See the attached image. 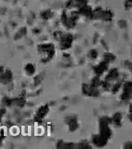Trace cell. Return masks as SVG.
Here are the masks:
<instances>
[{"label": "cell", "instance_id": "obj_9", "mask_svg": "<svg viewBox=\"0 0 132 149\" xmlns=\"http://www.w3.org/2000/svg\"><path fill=\"white\" fill-rule=\"evenodd\" d=\"M92 11H93V9L91 8V7L88 6V4L84 5V6L80 7V8H78V12H79L80 15L85 16V17H87V18H90L91 19Z\"/></svg>", "mask_w": 132, "mask_h": 149}, {"label": "cell", "instance_id": "obj_34", "mask_svg": "<svg viewBox=\"0 0 132 149\" xmlns=\"http://www.w3.org/2000/svg\"><path fill=\"white\" fill-rule=\"evenodd\" d=\"M4 71H5V70H4V66H0V77L2 76V74L4 73Z\"/></svg>", "mask_w": 132, "mask_h": 149}, {"label": "cell", "instance_id": "obj_22", "mask_svg": "<svg viewBox=\"0 0 132 149\" xmlns=\"http://www.w3.org/2000/svg\"><path fill=\"white\" fill-rule=\"evenodd\" d=\"M26 33H27V28H26V27H22L21 29L18 31L17 34L15 35V39L21 38L22 36H25V35H26Z\"/></svg>", "mask_w": 132, "mask_h": 149}, {"label": "cell", "instance_id": "obj_37", "mask_svg": "<svg viewBox=\"0 0 132 149\" xmlns=\"http://www.w3.org/2000/svg\"><path fill=\"white\" fill-rule=\"evenodd\" d=\"M129 121L132 123V114H130L129 113Z\"/></svg>", "mask_w": 132, "mask_h": 149}, {"label": "cell", "instance_id": "obj_12", "mask_svg": "<svg viewBox=\"0 0 132 149\" xmlns=\"http://www.w3.org/2000/svg\"><path fill=\"white\" fill-rule=\"evenodd\" d=\"M114 18V13L111 10V9H103V12H102V15L101 20L103 22H109L113 20Z\"/></svg>", "mask_w": 132, "mask_h": 149}, {"label": "cell", "instance_id": "obj_17", "mask_svg": "<svg viewBox=\"0 0 132 149\" xmlns=\"http://www.w3.org/2000/svg\"><path fill=\"white\" fill-rule=\"evenodd\" d=\"M122 86H123V81L119 80V81L115 82L114 85H113V87L111 88V91H112L113 94H115V93L122 88Z\"/></svg>", "mask_w": 132, "mask_h": 149}, {"label": "cell", "instance_id": "obj_6", "mask_svg": "<svg viewBox=\"0 0 132 149\" xmlns=\"http://www.w3.org/2000/svg\"><path fill=\"white\" fill-rule=\"evenodd\" d=\"M107 141H108V140H106L105 138H103L100 133L93 135L92 139H91L92 143L95 146H97V147H103V146H105L106 143H107Z\"/></svg>", "mask_w": 132, "mask_h": 149}, {"label": "cell", "instance_id": "obj_30", "mask_svg": "<svg viewBox=\"0 0 132 149\" xmlns=\"http://www.w3.org/2000/svg\"><path fill=\"white\" fill-rule=\"evenodd\" d=\"M6 114V109L5 108H0V120L4 116V115Z\"/></svg>", "mask_w": 132, "mask_h": 149}, {"label": "cell", "instance_id": "obj_29", "mask_svg": "<svg viewBox=\"0 0 132 149\" xmlns=\"http://www.w3.org/2000/svg\"><path fill=\"white\" fill-rule=\"evenodd\" d=\"M78 147H79V148H90L91 146H89V144H88V143L83 142V143H80L78 144Z\"/></svg>", "mask_w": 132, "mask_h": 149}, {"label": "cell", "instance_id": "obj_16", "mask_svg": "<svg viewBox=\"0 0 132 149\" xmlns=\"http://www.w3.org/2000/svg\"><path fill=\"white\" fill-rule=\"evenodd\" d=\"M52 15H53V13L50 9H45V10H43L40 13V17L45 21L49 20V19L52 17Z\"/></svg>", "mask_w": 132, "mask_h": 149}, {"label": "cell", "instance_id": "obj_31", "mask_svg": "<svg viewBox=\"0 0 132 149\" xmlns=\"http://www.w3.org/2000/svg\"><path fill=\"white\" fill-rule=\"evenodd\" d=\"M63 147L72 148V147H74V144H73V143H64V144H63Z\"/></svg>", "mask_w": 132, "mask_h": 149}, {"label": "cell", "instance_id": "obj_11", "mask_svg": "<svg viewBox=\"0 0 132 149\" xmlns=\"http://www.w3.org/2000/svg\"><path fill=\"white\" fill-rule=\"evenodd\" d=\"M122 119H123V116H122V114L120 112H116V113H115L111 118V124L119 128L122 125Z\"/></svg>", "mask_w": 132, "mask_h": 149}, {"label": "cell", "instance_id": "obj_1", "mask_svg": "<svg viewBox=\"0 0 132 149\" xmlns=\"http://www.w3.org/2000/svg\"><path fill=\"white\" fill-rule=\"evenodd\" d=\"M37 49L40 53L46 54V57L42 59V62L47 63L49 60L53 58V56L55 55V47L52 43H45L41 44L37 47Z\"/></svg>", "mask_w": 132, "mask_h": 149}, {"label": "cell", "instance_id": "obj_7", "mask_svg": "<svg viewBox=\"0 0 132 149\" xmlns=\"http://www.w3.org/2000/svg\"><path fill=\"white\" fill-rule=\"evenodd\" d=\"M118 77H119L118 70H117L116 68H112L108 71L104 80H106L108 82H113V81H115L116 79L118 78Z\"/></svg>", "mask_w": 132, "mask_h": 149}, {"label": "cell", "instance_id": "obj_27", "mask_svg": "<svg viewBox=\"0 0 132 149\" xmlns=\"http://www.w3.org/2000/svg\"><path fill=\"white\" fill-rule=\"evenodd\" d=\"M124 7H125L126 9H128V10L131 9L132 8V0H125Z\"/></svg>", "mask_w": 132, "mask_h": 149}, {"label": "cell", "instance_id": "obj_25", "mask_svg": "<svg viewBox=\"0 0 132 149\" xmlns=\"http://www.w3.org/2000/svg\"><path fill=\"white\" fill-rule=\"evenodd\" d=\"M2 104L6 106H11L13 104V99H10V98H8L7 96H5L3 99H2Z\"/></svg>", "mask_w": 132, "mask_h": 149}, {"label": "cell", "instance_id": "obj_2", "mask_svg": "<svg viewBox=\"0 0 132 149\" xmlns=\"http://www.w3.org/2000/svg\"><path fill=\"white\" fill-rule=\"evenodd\" d=\"M74 41V36L72 34H63L62 38L60 40V49L65 50L72 47Z\"/></svg>", "mask_w": 132, "mask_h": 149}, {"label": "cell", "instance_id": "obj_32", "mask_svg": "<svg viewBox=\"0 0 132 149\" xmlns=\"http://www.w3.org/2000/svg\"><path fill=\"white\" fill-rule=\"evenodd\" d=\"M63 140H60V141L58 142V143H57V147L58 148L63 147Z\"/></svg>", "mask_w": 132, "mask_h": 149}, {"label": "cell", "instance_id": "obj_19", "mask_svg": "<svg viewBox=\"0 0 132 149\" xmlns=\"http://www.w3.org/2000/svg\"><path fill=\"white\" fill-rule=\"evenodd\" d=\"M93 70H94V73H95V74H96V76H98V77L102 76V74H104V72H105L100 64L95 65V66L93 67Z\"/></svg>", "mask_w": 132, "mask_h": 149}, {"label": "cell", "instance_id": "obj_5", "mask_svg": "<svg viewBox=\"0 0 132 149\" xmlns=\"http://www.w3.org/2000/svg\"><path fill=\"white\" fill-rule=\"evenodd\" d=\"M49 111V107L48 104H44V105L40 106L34 118L35 121H36V122H40V121L48 115Z\"/></svg>", "mask_w": 132, "mask_h": 149}, {"label": "cell", "instance_id": "obj_21", "mask_svg": "<svg viewBox=\"0 0 132 149\" xmlns=\"http://www.w3.org/2000/svg\"><path fill=\"white\" fill-rule=\"evenodd\" d=\"M115 59H116V57H115V54H113L111 52H107L104 54V59L103 60L107 61L108 63H113V62H115Z\"/></svg>", "mask_w": 132, "mask_h": 149}, {"label": "cell", "instance_id": "obj_28", "mask_svg": "<svg viewBox=\"0 0 132 149\" xmlns=\"http://www.w3.org/2000/svg\"><path fill=\"white\" fill-rule=\"evenodd\" d=\"M68 15H67V13H66L65 10H63L62 12V16H60V20H62V22H63V24H64V23L66 22V21H67V19H68Z\"/></svg>", "mask_w": 132, "mask_h": 149}, {"label": "cell", "instance_id": "obj_33", "mask_svg": "<svg viewBox=\"0 0 132 149\" xmlns=\"http://www.w3.org/2000/svg\"><path fill=\"white\" fill-rule=\"evenodd\" d=\"M33 32H34L35 34H39V33H40V30L38 29V28H35V29L33 30Z\"/></svg>", "mask_w": 132, "mask_h": 149}, {"label": "cell", "instance_id": "obj_3", "mask_svg": "<svg viewBox=\"0 0 132 149\" xmlns=\"http://www.w3.org/2000/svg\"><path fill=\"white\" fill-rule=\"evenodd\" d=\"M82 93L84 95L87 96H91V97H98L100 95V91L98 90V88H94L91 85H88V84H83L81 87Z\"/></svg>", "mask_w": 132, "mask_h": 149}, {"label": "cell", "instance_id": "obj_10", "mask_svg": "<svg viewBox=\"0 0 132 149\" xmlns=\"http://www.w3.org/2000/svg\"><path fill=\"white\" fill-rule=\"evenodd\" d=\"M12 80V72L10 70H5L2 76L0 77V83L7 85L9 82Z\"/></svg>", "mask_w": 132, "mask_h": 149}, {"label": "cell", "instance_id": "obj_38", "mask_svg": "<svg viewBox=\"0 0 132 149\" xmlns=\"http://www.w3.org/2000/svg\"><path fill=\"white\" fill-rule=\"evenodd\" d=\"M129 70H130V72L132 73V63H130V64H129Z\"/></svg>", "mask_w": 132, "mask_h": 149}, {"label": "cell", "instance_id": "obj_20", "mask_svg": "<svg viewBox=\"0 0 132 149\" xmlns=\"http://www.w3.org/2000/svg\"><path fill=\"white\" fill-rule=\"evenodd\" d=\"M122 88H123V92H129V91H132V81H125L123 83Z\"/></svg>", "mask_w": 132, "mask_h": 149}, {"label": "cell", "instance_id": "obj_26", "mask_svg": "<svg viewBox=\"0 0 132 149\" xmlns=\"http://www.w3.org/2000/svg\"><path fill=\"white\" fill-rule=\"evenodd\" d=\"M69 17L72 19V20H74V22H76L78 19H79V17H80V14H79L78 10H74V11L71 12Z\"/></svg>", "mask_w": 132, "mask_h": 149}, {"label": "cell", "instance_id": "obj_4", "mask_svg": "<svg viewBox=\"0 0 132 149\" xmlns=\"http://www.w3.org/2000/svg\"><path fill=\"white\" fill-rule=\"evenodd\" d=\"M65 123L69 126L70 132H75L79 128V124L77 122V118L75 116H67L64 118Z\"/></svg>", "mask_w": 132, "mask_h": 149}, {"label": "cell", "instance_id": "obj_24", "mask_svg": "<svg viewBox=\"0 0 132 149\" xmlns=\"http://www.w3.org/2000/svg\"><path fill=\"white\" fill-rule=\"evenodd\" d=\"M88 57L90 58L91 60H96L98 58V56H99V53H98V50L95 49H92L88 51Z\"/></svg>", "mask_w": 132, "mask_h": 149}, {"label": "cell", "instance_id": "obj_14", "mask_svg": "<svg viewBox=\"0 0 132 149\" xmlns=\"http://www.w3.org/2000/svg\"><path fill=\"white\" fill-rule=\"evenodd\" d=\"M24 70L28 76H33L35 73V66L33 63H27L24 67Z\"/></svg>", "mask_w": 132, "mask_h": 149}, {"label": "cell", "instance_id": "obj_23", "mask_svg": "<svg viewBox=\"0 0 132 149\" xmlns=\"http://www.w3.org/2000/svg\"><path fill=\"white\" fill-rule=\"evenodd\" d=\"M132 99V91L129 92H123L121 95V100L126 102V101H129Z\"/></svg>", "mask_w": 132, "mask_h": 149}, {"label": "cell", "instance_id": "obj_18", "mask_svg": "<svg viewBox=\"0 0 132 149\" xmlns=\"http://www.w3.org/2000/svg\"><path fill=\"white\" fill-rule=\"evenodd\" d=\"M101 83H102V80L101 79L100 77H98L96 76L95 77H93L92 78V80H91V83H90V85L94 88H99V87H101Z\"/></svg>", "mask_w": 132, "mask_h": 149}, {"label": "cell", "instance_id": "obj_36", "mask_svg": "<svg viewBox=\"0 0 132 149\" xmlns=\"http://www.w3.org/2000/svg\"><path fill=\"white\" fill-rule=\"evenodd\" d=\"M124 147H130V148H132V143H128V144H125L124 146Z\"/></svg>", "mask_w": 132, "mask_h": 149}, {"label": "cell", "instance_id": "obj_8", "mask_svg": "<svg viewBox=\"0 0 132 149\" xmlns=\"http://www.w3.org/2000/svg\"><path fill=\"white\" fill-rule=\"evenodd\" d=\"M100 134L106 140H109L112 136L110 125H100Z\"/></svg>", "mask_w": 132, "mask_h": 149}, {"label": "cell", "instance_id": "obj_13", "mask_svg": "<svg viewBox=\"0 0 132 149\" xmlns=\"http://www.w3.org/2000/svg\"><path fill=\"white\" fill-rule=\"evenodd\" d=\"M102 12H103L102 8H101V7L95 8V9H93V11H92L91 19H93V20H101Z\"/></svg>", "mask_w": 132, "mask_h": 149}, {"label": "cell", "instance_id": "obj_35", "mask_svg": "<svg viewBox=\"0 0 132 149\" xmlns=\"http://www.w3.org/2000/svg\"><path fill=\"white\" fill-rule=\"evenodd\" d=\"M129 112L130 114H132V102L129 104Z\"/></svg>", "mask_w": 132, "mask_h": 149}, {"label": "cell", "instance_id": "obj_15", "mask_svg": "<svg viewBox=\"0 0 132 149\" xmlns=\"http://www.w3.org/2000/svg\"><path fill=\"white\" fill-rule=\"evenodd\" d=\"M13 104H16L19 107H23L26 104V99L24 97H18L13 99Z\"/></svg>", "mask_w": 132, "mask_h": 149}]
</instances>
